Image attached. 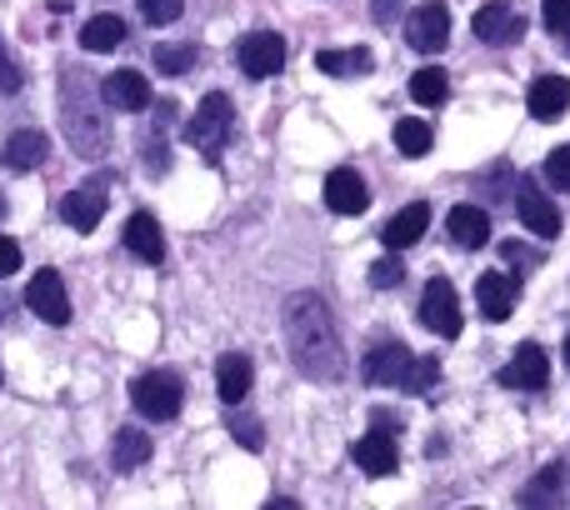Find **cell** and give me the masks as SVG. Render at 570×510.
I'll use <instances>...</instances> for the list:
<instances>
[{"mask_svg":"<svg viewBox=\"0 0 570 510\" xmlns=\"http://www.w3.org/2000/svg\"><path fill=\"white\" fill-rule=\"evenodd\" d=\"M325 206H331L335 216H361V210L371 206V190H365L361 170L335 166L331 176H325Z\"/></svg>","mask_w":570,"mask_h":510,"instance_id":"cell-14","label":"cell"},{"mask_svg":"<svg viewBox=\"0 0 570 510\" xmlns=\"http://www.w3.org/2000/svg\"><path fill=\"white\" fill-rule=\"evenodd\" d=\"M130 401H136V411L146 421H176L180 401H186V385H180L176 371H146L130 385Z\"/></svg>","mask_w":570,"mask_h":510,"instance_id":"cell-4","label":"cell"},{"mask_svg":"<svg viewBox=\"0 0 570 510\" xmlns=\"http://www.w3.org/2000/svg\"><path fill=\"white\" fill-rule=\"evenodd\" d=\"M196 66V46H156V70L166 76H186Z\"/></svg>","mask_w":570,"mask_h":510,"instance_id":"cell-31","label":"cell"},{"mask_svg":"<svg viewBox=\"0 0 570 510\" xmlns=\"http://www.w3.org/2000/svg\"><path fill=\"white\" fill-rule=\"evenodd\" d=\"M60 110H66V130H70V146L80 156H106L110 136H106V120L96 110V90H90V76L86 70H60Z\"/></svg>","mask_w":570,"mask_h":510,"instance_id":"cell-2","label":"cell"},{"mask_svg":"<svg viewBox=\"0 0 570 510\" xmlns=\"http://www.w3.org/2000/svg\"><path fill=\"white\" fill-rule=\"evenodd\" d=\"M566 106H570L566 76H541V80H531V90H525V110H531L535 120H561Z\"/></svg>","mask_w":570,"mask_h":510,"instance_id":"cell-19","label":"cell"},{"mask_svg":"<svg viewBox=\"0 0 570 510\" xmlns=\"http://www.w3.org/2000/svg\"><path fill=\"white\" fill-rule=\"evenodd\" d=\"M315 66L325 70V76H365V70L375 66L371 50H315Z\"/></svg>","mask_w":570,"mask_h":510,"instance_id":"cell-27","label":"cell"},{"mask_svg":"<svg viewBox=\"0 0 570 510\" xmlns=\"http://www.w3.org/2000/svg\"><path fill=\"white\" fill-rule=\"evenodd\" d=\"M236 60H240V70H246L250 80H271V76H281L285 70V40L276 36V30H256V36L240 40Z\"/></svg>","mask_w":570,"mask_h":510,"instance_id":"cell-9","label":"cell"},{"mask_svg":"<svg viewBox=\"0 0 570 510\" xmlns=\"http://www.w3.org/2000/svg\"><path fill=\"white\" fill-rule=\"evenodd\" d=\"M541 26L551 36H570V0H541Z\"/></svg>","mask_w":570,"mask_h":510,"instance_id":"cell-37","label":"cell"},{"mask_svg":"<svg viewBox=\"0 0 570 510\" xmlns=\"http://www.w3.org/2000/svg\"><path fill=\"white\" fill-rule=\"evenodd\" d=\"M435 381H441V361H435V355H411V365H405V375H401V391L421 395V391H431Z\"/></svg>","mask_w":570,"mask_h":510,"instance_id":"cell-30","label":"cell"},{"mask_svg":"<svg viewBox=\"0 0 570 510\" xmlns=\"http://www.w3.org/2000/svg\"><path fill=\"white\" fill-rule=\"evenodd\" d=\"M566 501V465L551 461L546 471H535V481L521 491V506H561Z\"/></svg>","mask_w":570,"mask_h":510,"instance_id":"cell-25","label":"cell"},{"mask_svg":"<svg viewBox=\"0 0 570 510\" xmlns=\"http://www.w3.org/2000/svg\"><path fill=\"white\" fill-rule=\"evenodd\" d=\"M405 40H411V50H421V56H441V50L451 46V10H445V0L415 6L411 20H405Z\"/></svg>","mask_w":570,"mask_h":510,"instance_id":"cell-5","label":"cell"},{"mask_svg":"<svg viewBox=\"0 0 570 510\" xmlns=\"http://www.w3.org/2000/svg\"><path fill=\"white\" fill-rule=\"evenodd\" d=\"M515 301H521V281L511 271H485L475 281V305H481L485 321H511Z\"/></svg>","mask_w":570,"mask_h":510,"instance_id":"cell-12","label":"cell"},{"mask_svg":"<svg viewBox=\"0 0 570 510\" xmlns=\"http://www.w3.org/2000/svg\"><path fill=\"white\" fill-rule=\"evenodd\" d=\"M46 156H50V140L40 136V130H16V136L6 140V150H0V160H6L10 170H36Z\"/></svg>","mask_w":570,"mask_h":510,"instance_id":"cell-23","label":"cell"},{"mask_svg":"<svg viewBox=\"0 0 570 510\" xmlns=\"http://www.w3.org/2000/svg\"><path fill=\"white\" fill-rule=\"evenodd\" d=\"M20 86H26V76H20L16 56H10V50H6V40H0V96H16Z\"/></svg>","mask_w":570,"mask_h":510,"instance_id":"cell-38","label":"cell"},{"mask_svg":"<svg viewBox=\"0 0 570 510\" xmlns=\"http://www.w3.org/2000/svg\"><path fill=\"white\" fill-rule=\"evenodd\" d=\"M425 231H431V206H425V200H415V206H405L401 216H391L385 220V231H381V241L391 251H411L415 241L425 236Z\"/></svg>","mask_w":570,"mask_h":510,"instance_id":"cell-20","label":"cell"},{"mask_svg":"<svg viewBox=\"0 0 570 510\" xmlns=\"http://www.w3.org/2000/svg\"><path fill=\"white\" fill-rule=\"evenodd\" d=\"M515 216H521L525 231H535V241H556V236H561V210H556V200L546 196L531 176L515 186Z\"/></svg>","mask_w":570,"mask_h":510,"instance_id":"cell-7","label":"cell"},{"mask_svg":"<svg viewBox=\"0 0 570 510\" xmlns=\"http://www.w3.org/2000/svg\"><path fill=\"white\" fill-rule=\"evenodd\" d=\"M16 271H20V246L0 236V275H16Z\"/></svg>","mask_w":570,"mask_h":510,"instance_id":"cell-40","label":"cell"},{"mask_svg":"<svg viewBox=\"0 0 570 510\" xmlns=\"http://www.w3.org/2000/svg\"><path fill=\"white\" fill-rule=\"evenodd\" d=\"M445 96H451V76H445L441 66H421L411 76V100L415 106H441Z\"/></svg>","mask_w":570,"mask_h":510,"instance_id":"cell-28","label":"cell"},{"mask_svg":"<svg viewBox=\"0 0 570 510\" xmlns=\"http://www.w3.org/2000/svg\"><path fill=\"white\" fill-rule=\"evenodd\" d=\"M6 210H10V200H6V196H0V220H6Z\"/></svg>","mask_w":570,"mask_h":510,"instance_id":"cell-41","label":"cell"},{"mask_svg":"<svg viewBox=\"0 0 570 510\" xmlns=\"http://www.w3.org/2000/svg\"><path fill=\"white\" fill-rule=\"evenodd\" d=\"M100 216H106V180H90V186H76L66 200H60V220L76 231H96Z\"/></svg>","mask_w":570,"mask_h":510,"instance_id":"cell-17","label":"cell"},{"mask_svg":"<svg viewBox=\"0 0 570 510\" xmlns=\"http://www.w3.org/2000/svg\"><path fill=\"white\" fill-rule=\"evenodd\" d=\"M100 100L110 110H146L150 106V80L140 70H110L100 76Z\"/></svg>","mask_w":570,"mask_h":510,"instance_id":"cell-16","label":"cell"},{"mask_svg":"<svg viewBox=\"0 0 570 510\" xmlns=\"http://www.w3.org/2000/svg\"><path fill=\"white\" fill-rule=\"evenodd\" d=\"M471 26H475V36H481L485 46H515V40H525V16L515 6H505V0L481 6Z\"/></svg>","mask_w":570,"mask_h":510,"instance_id":"cell-10","label":"cell"},{"mask_svg":"<svg viewBox=\"0 0 570 510\" xmlns=\"http://www.w3.org/2000/svg\"><path fill=\"white\" fill-rule=\"evenodd\" d=\"M140 16L150 20V26H170V20H180V10H186V0H136Z\"/></svg>","mask_w":570,"mask_h":510,"instance_id":"cell-35","label":"cell"},{"mask_svg":"<svg viewBox=\"0 0 570 510\" xmlns=\"http://www.w3.org/2000/svg\"><path fill=\"white\" fill-rule=\"evenodd\" d=\"M26 305L36 311V321L46 325H70V295H66V281L60 271H36V281L26 285Z\"/></svg>","mask_w":570,"mask_h":510,"instance_id":"cell-8","label":"cell"},{"mask_svg":"<svg viewBox=\"0 0 570 510\" xmlns=\"http://www.w3.org/2000/svg\"><path fill=\"white\" fill-rule=\"evenodd\" d=\"M230 136H236V110L220 90H210L196 106V116L186 120V146H196L200 156H220L230 146Z\"/></svg>","mask_w":570,"mask_h":510,"instance_id":"cell-3","label":"cell"},{"mask_svg":"<svg viewBox=\"0 0 570 510\" xmlns=\"http://www.w3.org/2000/svg\"><path fill=\"white\" fill-rule=\"evenodd\" d=\"M110 461H116V471H136V465L150 461V435L136 431V425H120L116 441H110Z\"/></svg>","mask_w":570,"mask_h":510,"instance_id":"cell-24","label":"cell"},{"mask_svg":"<svg viewBox=\"0 0 570 510\" xmlns=\"http://www.w3.org/2000/svg\"><path fill=\"white\" fill-rule=\"evenodd\" d=\"M501 255H505V265H511V275H525V271H535V265H546V251H531V246H521V241H501Z\"/></svg>","mask_w":570,"mask_h":510,"instance_id":"cell-33","label":"cell"},{"mask_svg":"<svg viewBox=\"0 0 570 510\" xmlns=\"http://www.w3.org/2000/svg\"><path fill=\"white\" fill-rule=\"evenodd\" d=\"M546 186L551 190H570V146H556L546 160Z\"/></svg>","mask_w":570,"mask_h":510,"instance_id":"cell-36","label":"cell"},{"mask_svg":"<svg viewBox=\"0 0 570 510\" xmlns=\"http://www.w3.org/2000/svg\"><path fill=\"white\" fill-rule=\"evenodd\" d=\"M546 381H551V355H546L535 341L515 345V355L501 371V385H511V391H541Z\"/></svg>","mask_w":570,"mask_h":510,"instance_id":"cell-11","label":"cell"},{"mask_svg":"<svg viewBox=\"0 0 570 510\" xmlns=\"http://www.w3.org/2000/svg\"><path fill=\"white\" fill-rule=\"evenodd\" d=\"M405 365H411V351H405L401 341H381V345H371V351H365L361 381L365 385H401Z\"/></svg>","mask_w":570,"mask_h":510,"instance_id":"cell-15","label":"cell"},{"mask_svg":"<svg viewBox=\"0 0 570 510\" xmlns=\"http://www.w3.org/2000/svg\"><path fill=\"white\" fill-rule=\"evenodd\" d=\"M401 10H405V0H371L375 26H395V20H401Z\"/></svg>","mask_w":570,"mask_h":510,"instance_id":"cell-39","label":"cell"},{"mask_svg":"<svg viewBox=\"0 0 570 510\" xmlns=\"http://www.w3.org/2000/svg\"><path fill=\"white\" fill-rule=\"evenodd\" d=\"M421 321L431 325L435 335H445V341H455L461 335V295H455V285L445 281V275H435V281H425V295H421Z\"/></svg>","mask_w":570,"mask_h":510,"instance_id":"cell-6","label":"cell"},{"mask_svg":"<svg viewBox=\"0 0 570 510\" xmlns=\"http://www.w3.org/2000/svg\"><path fill=\"white\" fill-rule=\"evenodd\" d=\"M285 345H291V361L301 365V375L311 381H341L345 375V355H341V335H335L331 305L321 295H291L285 301Z\"/></svg>","mask_w":570,"mask_h":510,"instance_id":"cell-1","label":"cell"},{"mask_svg":"<svg viewBox=\"0 0 570 510\" xmlns=\"http://www.w3.org/2000/svg\"><path fill=\"white\" fill-rule=\"evenodd\" d=\"M431 126H425V120H395V150H401V156H425V150H431Z\"/></svg>","mask_w":570,"mask_h":510,"instance_id":"cell-29","label":"cell"},{"mask_svg":"<svg viewBox=\"0 0 570 510\" xmlns=\"http://www.w3.org/2000/svg\"><path fill=\"white\" fill-rule=\"evenodd\" d=\"M126 251L136 255V261H146V265H160V261H166V236H160L156 216L136 210V216L126 220Z\"/></svg>","mask_w":570,"mask_h":510,"instance_id":"cell-21","label":"cell"},{"mask_svg":"<svg viewBox=\"0 0 570 510\" xmlns=\"http://www.w3.org/2000/svg\"><path fill=\"white\" fill-rule=\"evenodd\" d=\"M401 281H405L401 251H391L385 261H375V265H371V285H375V291H391V285H401Z\"/></svg>","mask_w":570,"mask_h":510,"instance_id":"cell-34","label":"cell"},{"mask_svg":"<svg viewBox=\"0 0 570 510\" xmlns=\"http://www.w3.org/2000/svg\"><path fill=\"white\" fill-rule=\"evenodd\" d=\"M566 365H570V335H566Z\"/></svg>","mask_w":570,"mask_h":510,"instance_id":"cell-42","label":"cell"},{"mask_svg":"<svg viewBox=\"0 0 570 510\" xmlns=\"http://www.w3.org/2000/svg\"><path fill=\"white\" fill-rule=\"evenodd\" d=\"M351 461L361 465L365 475H391L395 465H401V445H395V431H385V425L365 431L361 441L351 445Z\"/></svg>","mask_w":570,"mask_h":510,"instance_id":"cell-13","label":"cell"},{"mask_svg":"<svg viewBox=\"0 0 570 510\" xmlns=\"http://www.w3.org/2000/svg\"><path fill=\"white\" fill-rule=\"evenodd\" d=\"M230 435H236L246 451H261V445H266V425L250 421V415H240V405H230Z\"/></svg>","mask_w":570,"mask_h":510,"instance_id":"cell-32","label":"cell"},{"mask_svg":"<svg viewBox=\"0 0 570 510\" xmlns=\"http://www.w3.org/2000/svg\"><path fill=\"white\" fill-rule=\"evenodd\" d=\"M80 46H86V50H96V56H100V50H116V46H126V20H120V16H110V10H106V16H90L86 26H80Z\"/></svg>","mask_w":570,"mask_h":510,"instance_id":"cell-26","label":"cell"},{"mask_svg":"<svg viewBox=\"0 0 570 510\" xmlns=\"http://www.w3.org/2000/svg\"><path fill=\"white\" fill-rule=\"evenodd\" d=\"M445 236L465 251L491 246V216H485V206H455L451 216H445Z\"/></svg>","mask_w":570,"mask_h":510,"instance_id":"cell-18","label":"cell"},{"mask_svg":"<svg viewBox=\"0 0 570 510\" xmlns=\"http://www.w3.org/2000/svg\"><path fill=\"white\" fill-rule=\"evenodd\" d=\"M250 381H256V371H250V361L246 355H220L216 361V391H220V401L226 405H240L250 395Z\"/></svg>","mask_w":570,"mask_h":510,"instance_id":"cell-22","label":"cell"}]
</instances>
